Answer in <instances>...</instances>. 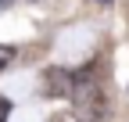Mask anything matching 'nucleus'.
Listing matches in <instances>:
<instances>
[{"mask_svg":"<svg viewBox=\"0 0 129 122\" xmlns=\"http://www.w3.org/2000/svg\"><path fill=\"white\" fill-rule=\"evenodd\" d=\"M75 86H79V79L68 75L64 68H47L43 72V94L47 97H75Z\"/></svg>","mask_w":129,"mask_h":122,"instance_id":"f03ea898","label":"nucleus"},{"mask_svg":"<svg viewBox=\"0 0 129 122\" xmlns=\"http://www.w3.org/2000/svg\"><path fill=\"white\" fill-rule=\"evenodd\" d=\"M0 122H7V101L0 97Z\"/></svg>","mask_w":129,"mask_h":122,"instance_id":"7ed1b4c3","label":"nucleus"},{"mask_svg":"<svg viewBox=\"0 0 129 122\" xmlns=\"http://www.w3.org/2000/svg\"><path fill=\"white\" fill-rule=\"evenodd\" d=\"M97 4H111V0H97Z\"/></svg>","mask_w":129,"mask_h":122,"instance_id":"20e7f679","label":"nucleus"},{"mask_svg":"<svg viewBox=\"0 0 129 122\" xmlns=\"http://www.w3.org/2000/svg\"><path fill=\"white\" fill-rule=\"evenodd\" d=\"M75 104H79V115L86 118H101L108 111V97L101 94V86H97L93 79H79L75 86Z\"/></svg>","mask_w":129,"mask_h":122,"instance_id":"f257e3e1","label":"nucleus"}]
</instances>
